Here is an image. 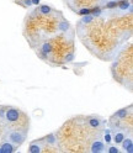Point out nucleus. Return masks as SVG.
Instances as JSON below:
<instances>
[{"label":"nucleus","mask_w":133,"mask_h":153,"mask_svg":"<svg viewBox=\"0 0 133 153\" xmlns=\"http://www.w3.org/2000/svg\"><path fill=\"white\" fill-rule=\"evenodd\" d=\"M132 112V105H129L128 108H122V109H120V110H117L116 112H113L112 115H111V119H113V120H122V119H125L128 114H131Z\"/></svg>","instance_id":"f8f14e48"},{"label":"nucleus","mask_w":133,"mask_h":153,"mask_svg":"<svg viewBox=\"0 0 133 153\" xmlns=\"http://www.w3.org/2000/svg\"><path fill=\"white\" fill-rule=\"evenodd\" d=\"M127 46L123 47L126 54H118L117 56V59L113 62L112 67H111V72H112V76L116 82H118L120 84H122L125 88H127V83H126V78L128 76V79L132 80V62H128L127 64V59L129 57H132V51L128 52L127 56Z\"/></svg>","instance_id":"f257e3e1"},{"label":"nucleus","mask_w":133,"mask_h":153,"mask_svg":"<svg viewBox=\"0 0 133 153\" xmlns=\"http://www.w3.org/2000/svg\"><path fill=\"white\" fill-rule=\"evenodd\" d=\"M22 111L14 106H6V108H0V119H1L7 125H13L16 123L18 120L22 117Z\"/></svg>","instance_id":"f03ea898"},{"label":"nucleus","mask_w":133,"mask_h":153,"mask_svg":"<svg viewBox=\"0 0 133 153\" xmlns=\"http://www.w3.org/2000/svg\"><path fill=\"white\" fill-rule=\"evenodd\" d=\"M105 152H107V153H122L121 148H118V146L115 145L113 142H111V143H109V145L105 146Z\"/></svg>","instance_id":"dca6fc26"},{"label":"nucleus","mask_w":133,"mask_h":153,"mask_svg":"<svg viewBox=\"0 0 133 153\" xmlns=\"http://www.w3.org/2000/svg\"><path fill=\"white\" fill-rule=\"evenodd\" d=\"M70 28H72L70 22L63 16L59 17V21L57 22V30H58L61 33H68V31H70Z\"/></svg>","instance_id":"9d476101"},{"label":"nucleus","mask_w":133,"mask_h":153,"mask_svg":"<svg viewBox=\"0 0 133 153\" xmlns=\"http://www.w3.org/2000/svg\"><path fill=\"white\" fill-rule=\"evenodd\" d=\"M105 142H103L102 137H101V131H98V133H95L94 137L90 141V145L88 148V152H92V153H102L105 152Z\"/></svg>","instance_id":"39448f33"},{"label":"nucleus","mask_w":133,"mask_h":153,"mask_svg":"<svg viewBox=\"0 0 133 153\" xmlns=\"http://www.w3.org/2000/svg\"><path fill=\"white\" fill-rule=\"evenodd\" d=\"M121 152L123 153H133V138L129 135L121 142Z\"/></svg>","instance_id":"9b49d317"},{"label":"nucleus","mask_w":133,"mask_h":153,"mask_svg":"<svg viewBox=\"0 0 133 153\" xmlns=\"http://www.w3.org/2000/svg\"><path fill=\"white\" fill-rule=\"evenodd\" d=\"M111 132H112V142L117 146H120L121 142L127 137V131L123 128H116V130H112Z\"/></svg>","instance_id":"6e6552de"},{"label":"nucleus","mask_w":133,"mask_h":153,"mask_svg":"<svg viewBox=\"0 0 133 153\" xmlns=\"http://www.w3.org/2000/svg\"><path fill=\"white\" fill-rule=\"evenodd\" d=\"M16 148L17 147H15L13 143L10 142V141H7V140H5L1 145H0V149H1V153H13V152H15L16 151Z\"/></svg>","instance_id":"4468645a"},{"label":"nucleus","mask_w":133,"mask_h":153,"mask_svg":"<svg viewBox=\"0 0 133 153\" xmlns=\"http://www.w3.org/2000/svg\"><path fill=\"white\" fill-rule=\"evenodd\" d=\"M52 52H53V45L51 40H43L42 42H40V51L37 52L40 58L42 56H51Z\"/></svg>","instance_id":"423d86ee"},{"label":"nucleus","mask_w":133,"mask_h":153,"mask_svg":"<svg viewBox=\"0 0 133 153\" xmlns=\"http://www.w3.org/2000/svg\"><path fill=\"white\" fill-rule=\"evenodd\" d=\"M44 146H46V143H44L43 138L33 140V141L30 142V145H28L27 152H30V153H42Z\"/></svg>","instance_id":"0eeeda50"},{"label":"nucleus","mask_w":133,"mask_h":153,"mask_svg":"<svg viewBox=\"0 0 133 153\" xmlns=\"http://www.w3.org/2000/svg\"><path fill=\"white\" fill-rule=\"evenodd\" d=\"M31 3H32V5L37 6V5H40V4H41V0H31Z\"/></svg>","instance_id":"f3484780"},{"label":"nucleus","mask_w":133,"mask_h":153,"mask_svg":"<svg viewBox=\"0 0 133 153\" xmlns=\"http://www.w3.org/2000/svg\"><path fill=\"white\" fill-rule=\"evenodd\" d=\"M27 138V130H9L6 132V140L10 141L15 147L22 146Z\"/></svg>","instance_id":"7ed1b4c3"},{"label":"nucleus","mask_w":133,"mask_h":153,"mask_svg":"<svg viewBox=\"0 0 133 153\" xmlns=\"http://www.w3.org/2000/svg\"><path fill=\"white\" fill-rule=\"evenodd\" d=\"M85 126L91 131H101L105 126V119H102L99 115H89V116H84Z\"/></svg>","instance_id":"20e7f679"},{"label":"nucleus","mask_w":133,"mask_h":153,"mask_svg":"<svg viewBox=\"0 0 133 153\" xmlns=\"http://www.w3.org/2000/svg\"><path fill=\"white\" fill-rule=\"evenodd\" d=\"M101 137H102L103 142H105V145H109V143L112 142V132H111L110 127L103 126V128L101 130Z\"/></svg>","instance_id":"2eb2a0df"},{"label":"nucleus","mask_w":133,"mask_h":153,"mask_svg":"<svg viewBox=\"0 0 133 153\" xmlns=\"http://www.w3.org/2000/svg\"><path fill=\"white\" fill-rule=\"evenodd\" d=\"M37 6H38V7L36 9V11H37V14H38L40 16H52L55 13L54 9L51 5H48V4H40Z\"/></svg>","instance_id":"1a4fd4ad"},{"label":"nucleus","mask_w":133,"mask_h":153,"mask_svg":"<svg viewBox=\"0 0 133 153\" xmlns=\"http://www.w3.org/2000/svg\"><path fill=\"white\" fill-rule=\"evenodd\" d=\"M44 143L47 146H53V147H57L58 148L59 143H58V137H57L55 133H48V135H46L44 137H42ZM61 149V148H59Z\"/></svg>","instance_id":"ddd939ff"}]
</instances>
